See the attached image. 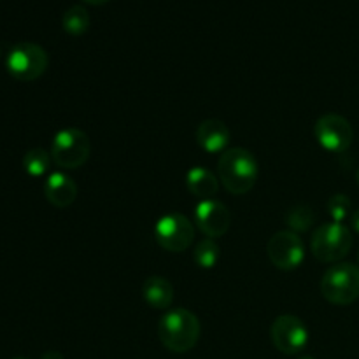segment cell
Listing matches in <instances>:
<instances>
[{"instance_id": "obj_1", "label": "cell", "mask_w": 359, "mask_h": 359, "mask_svg": "<svg viewBox=\"0 0 359 359\" xmlns=\"http://www.w3.org/2000/svg\"><path fill=\"white\" fill-rule=\"evenodd\" d=\"M217 175L231 195H245L256 184L258 161L244 147L226 149L217 160Z\"/></svg>"}, {"instance_id": "obj_2", "label": "cell", "mask_w": 359, "mask_h": 359, "mask_svg": "<svg viewBox=\"0 0 359 359\" xmlns=\"http://www.w3.org/2000/svg\"><path fill=\"white\" fill-rule=\"evenodd\" d=\"M200 321L188 309H170L158 323V337L172 353H188L198 344Z\"/></svg>"}, {"instance_id": "obj_3", "label": "cell", "mask_w": 359, "mask_h": 359, "mask_svg": "<svg viewBox=\"0 0 359 359\" xmlns=\"http://www.w3.org/2000/svg\"><path fill=\"white\" fill-rule=\"evenodd\" d=\"M321 293L333 305H349L359 298V266L337 263L321 279Z\"/></svg>"}, {"instance_id": "obj_4", "label": "cell", "mask_w": 359, "mask_h": 359, "mask_svg": "<svg viewBox=\"0 0 359 359\" xmlns=\"http://www.w3.org/2000/svg\"><path fill=\"white\" fill-rule=\"evenodd\" d=\"M51 158L58 167L76 170L83 167L91 153V142L86 132L79 128H63L51 142Z\"/></svg>"}, {"instance_id": "obj_5", "label": "cell", "mask_w": 359, "mask_h": 359, "mask_svg": "<svg viewBox=\"0 0 359 359\" xmlns=\"http://www.w3.org/2000/svg\"><path fill=\"white\" fill-rule=\"evenodd\" d=\"M353 248V235L342 223L321 224L311 238V251L323 263L340 262Z\"/></svg>"}, {"instance_id": "obj_6", "label": "cell", "mask_w": 359, "mask_h": 359, "mask_svg": "<svg viewBox=\"0 0 359 359\" xmlns=\"http://www.w3.org/2000/svg\"><path fill=\"white\" fill-rule=\"evenodd\" d=\"M49 65V56L39 44L34 42H20L13 46L7 53L6 69L14 79L35 81L46 72Z\"/></svg>"}, {"instance_id": "obj_7", "label": "cell", "mask_w": 359, "mask_h": 359, "mask_svg": "<svg viewBox=\"0 0 359 359\" xmlns=\"http://www.w3.org/2000/svg\"><path fill=\"white\" fill-rule=\"evenodd\" d=\"M193 237H195V228L184 214H167L154 224V241L165 251H186L193 244Z\"/></svg>"}, {"instance_id": "obj_8", "label": "cell", "mask_w": 359, "mask_h": 359, "mask_svg": "<svg viewBox=\"0 0 359 359\" xmlns=\"http://www.w3.org/2000/svg\"><path fill=\"white\" fill-rule=\"evenodd\" d=\"M314 135L319 146L328 153H344L353 144L354 130L342 116L325 114L316 121Z\"/></svg>"}, {"instance_id": "obj_9", "label": "cell", "mask_w": 359, "mask_h": 359, "mask_svg": "<svg viewBox=\"0 0 359 359\" xmlns=\"http://www.w3.org/2000/svg\"><path fill=\"white\" fill-rule=\"evenodd\" d=\"M270 337L283 354H298L307 347L309 330L300 318L291 314L279 316L270 328Z\"/></svg>"}, {"instance_id": "obj_10", "label": "cell", "mask_w": 359, "mask_h": 359, "mask_svg": "<svg viewBox=\"0 0 359 359\" xmlns=\"http://www.w3.org/2000/svg\"><path fill=\"white\" fill-rule=\"evenodd\" d=\"M270 262L280 270H294L304 263L305 245L298 233L291 230L277 231L266 244Z\"/></svg>"}, {"instance_id": "obj_11", "label": "cell", "mask_w": 359, "mask_h": 359, "mask_svg": "<svg viewBox=\"0 0 359 359\" xmlns=\"http://www.w3.org/2000/svg\"><path fill=\"white\" fill-rule=\"evenodd\" d=\"M195 223L205 237H223L231 224V214L224 203L217 200H202L195 207Z\"/></svg>"}, {"instance_id": "obj_12", "label": "cell", "mask_w": 359, "mask_h": 359, "mask_svg": "<svg viewBox=\"0 0 359 359\" xmlns=\"http://www.w3.org/2000/svg\"><path fill=\"white\" fill-rule=\"evenodd\" d=\"M44 195L51 205L65 209L77 198V184L70 175L63 172H53L44 182Z\"/></svg>"}, {"instance_id": "obj_13", "label": "cell", "mask_w": 359, "mask_h": 359, "mask_svg": "<svg viewBox=\"0 0 359 359\" xmlns=\"http://www.w3.org/2000/svg\"><path fill=\"white\" fill-rule=\"evenodd\" d=\"M196 142L207 153H224L230 144V130L219 119H205L195 132Z\"/></svg>"}, {"instance_id": "obj_14", "label": "cell", "mask_w": 359, "mask_h": 359, "mask_svg": "<svg viewBox=\"0 0 359 359\" xmlns=\"http://www.w3.org/2000/svg\"><path fill=\"white\" fill-rule=\"evenodd\" d=\"M142 297L149 307L168 311L174 302V287L165 277H149L142 284Z\"/></svg>"}, {"instance_id": "obj_15", "label": "cell", "mask_w": 359, "mask_h": 359, "mask_svg": "<svg viewBox=\"0 0 359 359\" xmlns=\"http://www.w3.org/2000/svg\"><path fill=\"white\" fill-rule=\"evenodd\" d=\"M186 188L193 196H198L202 200L212 198L219 189V179L210 170L203 167H193L186 174Z\"/></svg>"}, {"instance_id": "obj_16", "label": "cell", "mask_w": 359, "mask_h": 359, "mask_svg": "<svg viewBox=\"0 0 359 359\" xmlns=\"http://www.w3.org/2000/svg\"><path fill=\"white\" fill-rule=\"evenodd\" d=\"M63 30L67 34L74 35V37H79L84 35L90 28V14H88L86 7L83 6H72L63 13L62 18Z\"/></svg>"}, {"instance_id": "obj_17", "label": "cell", "mask_w": 359, "mask_h": 359, "mask_svg": "<svg viewBox=\"0 0 359 359\" xmlns=\"http://www.w3.org/2000/svg\"><path fill=\"white\" fill-rule=\"evenodd\" d=\"M193 259H195V263L200 266V269H214L221 259L219 245L216 244L214 238H209V237L202 238V241L195 245Z\"/></svg>"}, {"instance_id": "obj_18", "label": "cell", "mask_w": 359, "mask_h": 359, "mask_svg": "<svg viewBox=\"0 0 359 359\" xmlns=\"http://www.w3.org/2000/svg\"><path fill=\"white\" fill-rule=\"evenodd\" d=\"M51 160V153H48L42 147H35L23 156V168L32 177H42L49 170Z\"/></svg>"}, {"instance_id": "obj_19", "label": "cell", "mask_w": 359, "mask_h": 359, "mask_svg": "<svg viewBox=\"0 0 359 359\" xmlns=\"http://www.w3.org/2000/svg\"><path fill=\"white\" fill-rule=\"evenodd\" d=\"M314 210L311 207L298 205L293 209L287 210L286 214V223L291 228V231L294 233H302V231H307L309 228L314 223Z\"/></svg>"}, {"instance_id": "obj_20", "label": "cell", "mask_w": 359, "mask_h": 359, "mask_svg": "<svg viewBox=\"0 0 359 359\" xmlns=\"http://www.w3.org/2000/svg\"><path fill=\"white\" fill-rule=\"evenodd\" d=\"M351 200L342 193H337L328 200V214L333 223H342L349 217L351 214Z\"/></svg>"}, {"instance_id": "obj_21", "label": "cell", "mask_w": 359, "mask_h": 359, "mask_svg": "<svg viewBox=\"0 0 359 359\" xmlns=\"http://www.w3.org/2000/svg\"><path fill=\"white\" fill-rule=\"evenodd\" d=\"M41 359H65V358H63V354L58 353V351H48V353L42 354Z\"/></svg>"}, {"instance_id": "obj_22", "label": "cell", "mask_w": 359, "mask_h": 359, "mask_svg": "<svg viewBox=\"0 0 359 359\" xmlns=\"http://www.w3.org/2000/svg\"><path fill=\"white\" fill-rule=\"evenodd\" d=\"M351 224H353L354 230H356L358 233H359V209L354 210L353 216H351Z\"/></svg>"}, {"instance_id": "obj_23", "label": "cell", "mask_w": 359, "mask_h": 359, "mask_svg": "<svg viewBox=\"0 0 359 359\" xmlns=\"http://www.w3.org/2000/svg\"><path fill=\"white\" fill-rule=\"evenodd\" d=\"M83 2L90 4V6H104V4H107L109 0H83Z\"/></svg>"}, {"instance_id": "obj_24", "label": "cell", "mask_w": 359, "mask_h": 359, "mask_svg": "<svg viewBox=\"0 0 359 359\" xmlns=\"http://www.w3.org/2000/svg\"><path fill=\"white\" fill-rule=\"evenodd\" d=\"M356 181H358V184H359V168H358V172H356Z\"/></svg>"}, {"instance_id": "obj_25", "label": "cell", "mask_w": 359, "mask_h": 359, "mask_svg": "<svg viewBox=\"0 0 359 359\" xmlns=\"http://www.w3.org/2000/svg\"><path fill=\"white\" fill-rule=\"evenodd\" d=\"M300 359H314V358H307V356H305V358H300Z\"/></svg>"}, {"instance_id": "obj_26", "label": "cell", "mask_w": 359, "mask_h": 359, "mask_svg": "<svg viewBox=\"0 0 359 359\" xmlns=\"http://www.w3.org/2000/svg\"><path fill=\"white\" fill-rule=\"evenodd\" d=\"M14 359H28V358H21V356H20V358H14Z\"/></svg>"}, {"instance_id": "obj_27", "label": "cell", "mask_w": 359, "mask_h": 359, "mask_svg": "<svg viewBox=\"0 0 359 359\" xmlns=\"http://www.w3.org/2000/svg\"><path fill=\"white\" fill-rule=\"evenodd\" d=\"M358 265H359V252H358Z\"/></svg>"}]
</instances>
